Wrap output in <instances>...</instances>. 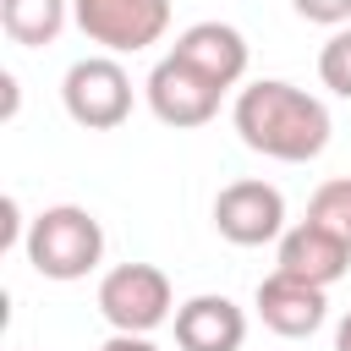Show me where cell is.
<instances>
[{
    "instance_id": "5bb4252c",
    "label": "cell",
    "mask_w": 351,
    "mask_h": 351,
    "mask_svg": "<svg viewBox=\"0 0 351 351\" xmlns=\"http://www.w3.org/2000/svg\"><path fill=\"white\" fill-rule=\"evenodd\" d=\"M318 82L335 99H351V27H335L329 44L318 49Z\"/></svg>"
},
{
    "instance_id": "9c48e42d",
    "label": "cell",
    "mask_w": 351,
    "mask_h": 351,
    "mask_svg": "<svg viewBox=\"0 0 351 351\" xmlns=\"http://www.w3.org/2000/svg\"><path fill=\"white\" fill-rule=\"evenodd\" d=\"M274 269L291 274V280H307V285L329 291V285L346 280V269H351V247H346L340 236H329L324 225L296 219V225L274 241Z\"/></svg>"
},
{
    "instance_id": "7c38bea8",
    "label": "cell",
    "mask_w": 351,
    "mask_h": 351,
    "mask_svg": "<svg viewBox=\"0 0 351 351\" xmlns=\"http://www.w3.org/2000/svg\"><path fill=\"white\" fill-rule=\"evenodd\" d=\"M66 22H71V0H0V27L22 49L55 44Z\"/></svg>"
},
{
    "instance_id": "8992f818",
    "label": "cell",
    "mask_w": 351,
    "mask_h": 351,
    "mask_svg": "<svg viewBox=\"0 0 351 351\" xmlns=\"http://www.w3.org/2000/svg\"><path fill=\"white\" fill-rule=\"evenodd\" d=\"M214 230L230 241V247H269L280 241L291 225H285V192L263 176H241L230 186H219L214 197Z\"/></svg>"
},
{
    "instance_id": "7a4b0ae2",
    "label": "cell",
    "mask_w": 351,
    "mask_h": 351,
    "mask_svg": "<svg viewBox=\"0 0 351 351\" xmlns=\"http://www.w3.org/2000/svg\"><path fill=\"white\" fill-rule=\"evenodd\" d=\"M22 252H27L33 274H44L55 285H71V280H88L104 263V225L82 203H49L27 219Z\"/></svg>"
},
{
    "instance_id": "30bf717a",
    "label": "cell",
    "mask_w": 351,
    "mask_h": 351,
    "mask_svg": "<svg viewBox=\"0 0 351 351\" xmlns=\"http://www.w3.org/2000/svg\"><path fill=\"white\" fill-rule=\"evenodd\" d=\"M170 55L176 60H186L192 71H203L219 93L225 88H236L241 77H247V38H241V27H230V22H192V27H181L176 33V44H170Z\"/></svg>"
},
{
    "instance_id": "9a60e30c",
    "label": "cell",
    "mask_w": 351,
    "mask_h": 351,
    "mask_svg": "<svg viewBox=\"0 0 351 351\" xmlns=\"http://www.w3.org/2000/svg\"><path fill=\"white\" fill-rule=\"evenodd\" d=\"M291 5L318 27H351V0H291Z\"/></svg>"
},
{
    "instance_id": "5b68a950",
    "label": "cell",
    "mask_w": 351,
    "mask_h": 351,
    "mask_svg": "<svg viewBox=\"0 0 351 351\" xmlns=\"http://www.w3.org/2000/svg\"><path fill=\"white\" fill-rule=\"evenodd\" d=\"M71 22L99 55H137L170 33V0H71Z\"/></svg>"
},
{
    "instance_id": "ba28073f",
    "label": "cell",
    "mask_w": 351,
    "mask_h": 351,
    "mask_svg": "<svg viewBox=\"0 0 351 351\" xmlns=\"http://www.w3.org/2000/svg\"><path fill=\"white\" fill-rule=\"evenodd\" d=\"M252 307H258V318H263L269 335H280V340H307V335H318L324 318H329V291H318V285L291 280V274L274 269V274L258 280Z\"/></svg>"
},
{
    "instance_id": "6da1fadb",
    "label": "cell",
    "mask_w": 351,
    "mask_h": 351,
    "mask_svg": "<svg viewBox=\"0 0 351 351\" xmlns=\"http://www.w3.org/2000/svg\"><path fill=\"white\" fill-rule=\"evenodd\" d=\"M230 126H236V137H241L252 154L280 159V165H307V159H318V154L329 148V132H335L329 104H324L318 93L285 82V77H258V82H247V88L236 93V104H230Z\"/></svg>"
},
{
    "instance_id": "4fadbf2b",
    "label": "cell",
    "mask_w": 351,
    "mask_h": 351,
    "mask_svg": "<svg viewBox=\"0 0 351 351\" xmlns=\"http://www.w3.org/2000/svg\"><path fill=\"white\" fill-rule=\"evenodd\" d=\"M307 219L324 225L329 236H340L351 247V176H329L318 181V192L307 197Z\"/></svg>"
},
{
    "instance_id": "e0dca14e",
    "label": "cell",
    "mask_w": 351,
    "mask_h": 351,
    "mask_svg": "<svg viewBox=\"0 0 351 351\" xmlns=\"http://www.w3.org/2000/svg\"><path fill=\"white\" fill-rule=\"evenodd\" d=\"M335 351H351V313L335 324Z\"/></svg>"
},
{
    "instance_id": "8fae6325",
    "label": "cell",
    "mask_w": 351,
    "mask_h": 351,
    "mask_svg": "<svg viewBox=\"0 0 351 351\" xmlns=\"http://www.w3.org/2000/svg\"><path fill=\"white\" fill-rule=\"evenodd\" d=\"M170 324H176V346L181 351H241L247 346V313L219 291L186 296Z\"/></svg>"
},
{
    "instance_id": "277c9868",
    "label": "cell",
    "mask_w": 351,
    "mask_h": 351,
    "mask_svg": "<svg viewBox=\"0 0 351 351\" xmlns=\"http://www.w3.org/2000/svg\"><path fill=\"white\" fill-rule=\"evenodd\" d=\"M60 104L88 132H115L132 115V71L121 55H82L60 77Z\"/></svg>"
},
{
    "instance_id": "52a82bcc",
    "label": "cell",
    "mask_w": 351,
    "mask_h": 351,
    "mask_svg": "<svg viewBox=\"0 0 351 351\" xmlns=\"http://www.w3.org/2000/svg\"><path fill=\"white\" fill-rule=\"evenodd\" d=\"M143 93H148V110H154L165 126H176V132L208 126V121L219 115V99H225L203 71H192V66H186V60H176V55L154 60V71H148Z\"/></svg>"
},
{
    "instance_id": "2e32d148",
    "label": "cell",
    "mask_w": 351,
    "mask_h": 351,
    "mask_svg": "<svg viewBox=\"0 0 351 351\" xmlns=\"http://www.w3.org/2000/svg\"><path fill=\"white\" fill-rule=\"evenodd\" d=\"M99 351H159V346H154L148 335H110Z\"/></svg>"
},
{
    "instance_id": "3957f363",
    "label": "cell",
    "mask_w": 351,
    "mask_h": 351,
    "mask_svg": "<svg viewBox=\"0 0 351 351\" xmlns=\"http://www.w3.org/2000/svg\"><path fill=\"white\" fill-rule=\"evenodd\" d=\"M93 302H99L110 335H154L181 307L176 291H170V274L159 263H115V269H104Z\"/></svg>"
}]
</instances>
